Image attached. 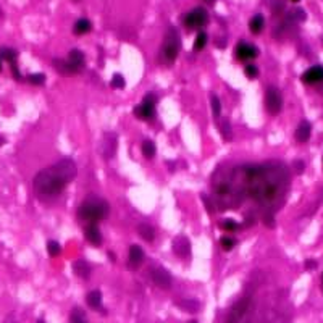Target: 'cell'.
<instances>
[{
    "label": "cell",
    "mask_w": 323,
    "mask_h": 323,
    "mask_svg": "<svg viewBox=\"0 0 323 323\" xmlns=\"http://www.w3.org/2000/svg\"><path fill=\"white\" fill-rule=\"evenodd\" d=\"M265 105H267V110H269L270 115H278L281 112V107H283V97H281V92L275 86H270L269 89H267Z\"/></svg>",
    "instance_id": "cell-8"
},
{
    "label": "cell",
    "mask_w": 323,
    "mask_h": 323,
    "mask_svg": "<svg viewBox=\"0 0 323 323\" xmlns=\"http://www.w3.org/2000/svg\"><path fill=\"white\" fill-rule=\"evenodd\" d=\"M47 249H49V254L52 257H57V256H60V252H61V246L57 241H49V244H47Z\"/></svg>",
    "instance_id": "cell-31"
},
{
    "label": "cell",
    "mask_w": 323,
    "mask_h": 323,
    "mask_svg": "<svg viewBox=\"0 0 323 323\" xmlns=\"http://www.w3.org/2000/svg\"><path fill=\"white\" fill-rule=\"evenodd\" d=\"M205 3H209V5H214L215 3V0H204Z\"/></svg>",
    "instance_id": "cell-37"
},
{
    "label": "cell",
    "mask_w": 323,
    "mask_h": 323,
    "mask_svg": "<svg viewBox=\"0 0 323 323\" xmlns=\"http://www.w3.org/2000/svg\"><path fill=\"white\" fill-rule=\"evenodd\" d=\"M222 136L225 141H231L233 139V133H231V125L230 121H223L222 123Z\"/></svg>",
    "instance_id": "cell-30"
},
{
    "label": "cell",
    "mask_w": 323,
    "mask_h": 323,
    "mask_svg": "<svg viewBox=\"0 0 323 323\" xmlns=\"http://www.w3.org/2000/svg\"><path fill=\"white\" fill-rule=\"evenodd\" d=\"M178 306H180L183 311H188V312H192V314L199 311V302L197 301H183Z\"/></svg>",
    "instance_id": "cell-26"
},
{
    "label": "cell",
    "mask_w": 323,
    "mask_h": 323,
    "mask_svg": "<svg viewBox=\"0 0 323 323\" xmlns=\"http://www.w3.org/2000/svg\"><path fill=\"white\" fill-rule=\"evenodd\" d=\"M311 133H312L311 123H309L307 120H302V121L299 123L298 129H296V139H298L299 142H307L309 137H311Z\"/></svg>",
    "instance_id": "cell-17"
},
{
    "label": "cell",
    "mask_w": 323,
    "mask_h": 323,
    "mask_svg": "<svg viewBox=\"0 0 323 323\" xmlns=\"http://www.w3.org/2000/svg\"><path fill=\"white\" fill-rule=\"evenodd\" d=\"M173 252L176 254L178 257H188L191 254V243L186 236H178L173 239Z\"/></svg>",
    "instance_id": "cell-14"
},
{
    "label": "cell",
    "mask_w": 323,
    "mask_h": 323,
    "mask_svg": "<svg viewBox=\"0 0 323 323\" xmlns=\"http://www.w3.org/2000/svg\"><path fill=\"white\" fill-rule=\"evenodd\" d=\"M134 115L141 120H152L155 116V97L152 94H147L144 97L142 104L134 108Z\"/></svg>",
    "instance_id": "cell-9"
},
{
    "label": "cell",
    "mask_w": 323,
    "mask_h": 323,
    "mask_svg": "<svg viewBox=\"0 0 323 323\" xmlns=\"http://www.w3.org/2000/svg\"><path fill=\"white\" fill-rule=\"evenodd\" d=\"M86 302H87V306L94 309V311H100L102 309V293L100 291H91L87 294V298H86Z\"/></svg>",
    "instance_id": "cell-18"
},
{
    "label": "cell",
    "mask_w": 323,
    "mask_h": 323,
    "mask_svg": "<svg viewBox=\"0 0 323 323\" xmlns=\"http://www.w3.org/2000/svg\"><path fill=\"white\" fill-rule=\"evenodd\" d=\"M125 78L121 76L120 73H116V74H113V78H112V86L115 87V89H123L125 87Z\"/></svg>",
    "instance_id": "cell-33"
},
{
    "label": "cell",
    "mask_w": 323,
    "mask_h": 323,
    "mask_svg": "<svg viewBox=\"0 0 323 323\" xmlns=\"http://www.w3.org/2000/svg\"><path fill=\"white\" fill-rule=\"evenodd\" d=\"M220 244H222L225 251H231L233 247L236 246V239H233L231 236H223L222 239H220Z\"/></svg>",
    "instance_id": "cell-29"
},
{
    "label": "cell",
    "mask_w": 323,
    "mask_h": 323,
    "mask_svg": "<svg viewBox=\"0 0 323 323\" xmlns=\"http://www.w3.org/2000/svg\"><path fill=\"white\" fill-rule=\"evenodd\" d=\"M37 323H45L44 320H37Z\"/></svg>",
    "instance_id": "cell-40"
},
{
    "label": "cell",
    "mask_w": 323,
    "mask_h": 323,
    "mask_svg": "<svg viewBox=\"0 0 323 323\" xmlns=\"http://www.w3.org/2000/svg\"><path fill=\"white\" fill-rule=\"evenodd\" d=\"M27 81L34 86H42L45 82V76L42 73H34V74H29V76H27Z\"/></svg>",
    "instance_id": "cell-28"
},
{
    "label": "cell",
    "mask_w": 323,
    "mask_h": 323,
    "mask_svg": "<svg viewBox=\"0 0 323 323\" xmlns=\"http://www.w3.org/2000/svg\"><path fill=\"white\" fill-rule=\"evenodd\" d=\"M100 152L107 160L110 159V157L115 155V152H116V136L113 133H107L104 136V139H102V144H100Z\"/></svg>",
    "instance_id": "cell-11"
},
{
    "label": "cell",
    "mask_w": 323,
    "mask_h": 323,
    "mask_svg": "<svg viewBox=\"0 0 323 323\" xmlns=\"http://www.w3.org/2000/svg\"><path fill=\"white\" fill-rule=\"evenodd\" d=\"M147 275H149V278L154 281V285L162 288V290H170L171 283H173V278H171L168 270H165L163 267H159V265L149 267Z\"/></svg>",
    "instance_id": "cell-7"
},
{
    "label": "cell",
    "mask_w": 323,
    "mask_h": 323,
    "mask_svg": "<svg viewBox=\"0 0 323 323\" xmlns=\"http://www.w3.org/2000/svg\"><path fill=\"white\" fill-rule=\"evenodd\" d=\"M157 149H155V144L152 141H144L142 142V155L146 157V159H152L155 155Z\"/></svg>",
    "instance_id": "cell-24"
},
{
    "label": "cell",
    "mask_w": 323,
    "mask_h": 323,
    "mask_svg": "<svg viewBox=\"0 0 323 323\" xmlns=\"http://www.w3.org/2000/svg\"><path fill=\"white\" fill-rule=\"evenodd\" d=\"M78 173L76 163L71 159H61L60 162L53 163L52 167L40 170L34 176L32 186L36 192L42 197L57 196L66 188V184L74 180Z\"/></svg>",
    "instance_id": "cell-2"
},
{
    "label": "cell",
    "mask_w": 323,
    "mask_h": 323,
    "mask_svg": "<svg viewBox=\"0 0 323 323\" xmlns=\"http://www.w3.org/2000/svg\"><path fill=\"white\" fill-rule=\"evenodd\" d=\"M315 264H314V260H307V269H312Z\"/></svg>",
    "instance_id": "cell-36"
},
{
    "label": "cell",
    "mask_w": 323,
    "mask_h": 323,
    "mask_svg": "<svg viewBox=\"0 0 323 323\" xmlns=\"http://www.w3.org/2000/svg\"><path fill=\"white\" fill-rule=\"evenodd\" d=\"M301 79L304 84H319V82H323V66L320 65L311 66L304 74H302Z\"/></svg>",
    "instance_id": "cell-12"
},
{
    "label": "cell",
    "mask_w": 323,
    "mask_h": 323,
    "mask_svg": "<svg viewBox=\"0 0 323 323\" xmlns=\"http://www.w3.org/2000/svg\"><path fill=\"white\" fill-rule=\"evenodd\" d=\"M108 212H110V207L104 199L91 196V197H87L86 201L81 202L79 209H78V217L87 223H97L100 220L107 218Z\"/></svg>",
    "instance_id": "cell-4"
},
{
    "label": "cell",
    "mask_w": 323,
    "mask_h": 323,
    "mask_svg": "<svg viewBox=\"0 0 323 323\" xmlns=\"http://www.w3.org/2000/svg\"><path fill=\"white\" fill-rule=\"evenodd\" d=\"M244 73H246V76L247 78H257L259 76V68L256 65H246L244 68Z\"/></svg>",
    "instance_id": "cell-34"
},
{
    "label": "cell",
    "mask_w": 323,
    "mask_h": 323,
    "mask_svg": "<svg viewBox=\"0 0 323 323\" xmlns=\"http://www.w3.org/2000/svg\"><path fill=\"white\" fill-rule=\"evenodd\" d=\"M212 189L220 207H230L238 202V196L244 192L239 170L217 171L212 180Z\"/></svg>",
    "instance_id": "cell-3"
},
{
    "label": "cell",
    "mask_w": 323,
    "mask_h": 323,
    "mask_svg": "<svg viewBox=\"0 0 323 323\" xmlns=\"http://www.w3.org/2000/svg\"><path fill=\"white\" fill-rule=\"evenodd\" d=\"M16 58H18V52L13 50V49H8V47H2L0 49V60H5L8 61L10 66H18L16 65Z\"/></svg>",
    "instance_id": "cell-19"
},
{
    "label": "cell",
    "mask_w": 323,
    "mask_h": 323,
    "mask_svg": "<svg viewBox=\"0 0 323 323\" xmlns=\"http://www.w3.org/2000/svg\"><path fill=\"white\" fill-rule=\"evenodd\" d=\"M293 2H299V0H293Z\"/></svg>",
    "instance_id": "cell-44"
},
{
    "label": "cell",
    "mask_w": 323,
    "mask_h": 323,
    "mask_svg": "<svg viewBox=\"0 0 323 323\" xmlns=\"http://www.w3.org/2000/svg\"><path fill=\"white\" fill-rule=\"evenodd\" d=\"M2 144H3V139H2V137H0V146H2Z\"/></svg>",
    "instance_id": "cell-39"
},
{
    "label": "cell",
    "mask_w": 323,
    "mask_h": 323,
    "mask_svg": "<svg viewBox=\"0 0 323 323\" xmlns=\"http://www.w3.org/2000/svg\"><path fill=\"white\" fill-rule=\"evenodd\" d=\"M86 239L92 246H100L102 244V233H100L99 226L95 223H89L86 226Z\"/></svg>",
    "instance_id": "cell-16"
},
{
    "label": "cell",
    "mask_w": 323,
    "mask_h": 323,
    "mask_svg": "<svg viewBox=\"0 0 323 323\" xmlns=\"http://www.w3.org/2000/svg\"><path fill=\"white\" fill-rule=\"evenodd\" d=\"M144 262V251L139 246H131L129 247V256H128V267L131 270L139 269L141 264Z\"/></svg>",
    "instance_id": "cell-15"
},
{
    "label": "cell",
    "mask_w": 323,
    "mask_h": 323,
    "mask_svg": "<svg viewBox=\"0 0 323 323\" xmlns=\"http://www.w3.org/2000/svg\"><path fill=\"white\" fill-rule=\"evenodd\" d=\"M191 323H197V322H196V320H192V322H191Z\"/></svg>",
    "instance_id": "cell-43"
},
{
    "label": "cell",
    "mask_w": 323,
    "mask_h": 323,
    "mask_svg": "<svg viewBox=\"0 0 323 323\" xmlns=\"http://www.w3.org/2000/svg\"><path fill=\"white\" fill-rule=\"evenodd\" d=\"M71 323H87V322H86V317L79 311H74L71 314Z\"/></svg>",
    "instance_id": "cell-35"
},
{
    "label": "cell",
    "mask_w": 323,
    "mask_h": 323,
    "mask_svg": "<svg viewBox=\"0 0 323 323\" xmlns=\"http://www.w3.org/2000/svg\"><path fill=\"white\" fill-rule=\"evenodd\" d=\"M181 49V37L175 27H168V31L165 32V39H163V45H162V60L165 63H173L176 60L178 53Z\"/></svg>",
    "instance_id": "cell-5"
},
{
    "label": "cell",
    "mask_w": 323,
    "mask_h": 323,
    "mask_svg": "<svg viewBox=\"0 0 323 323\" xmlns=\"http://www.w3.org/2000/svg\"><path fill=\"white\" fill-rule=\"evenodd\" d=\"M91 29H92V24L86 18L78 19V21L74 23V26H73V31H74V34H78V36H84V34H87Z\"/></svg>",
    "instance_id": "cell-21"
},
{
    "label": "cell",
    "mask_w": 323,
    "mask_h": 323,
    "mask_svg": "<svg viewBox=\"0 0 323 323\" xmlns=\"http://www.w3.org/2000/svg\"><path fill=\"white\" fill-rule=\"evenodd\" d=\"M2 16H3V13H2V10H0V18H2Z\"/></svg>",
    "instance_id": "cell-41"
},
{
    "label": "cell",
    "mask_w": 323,
    "mask_h": 323,
    "mask_svg": "<svg viewBox=\"0 0 323 323\" xmlns=\"http://www.w3.org/2000/svg\"><path fill=\"white\" fill-rule=\"evenodd\" d=\"M264 26H265V19L262 15H256V16H252L251 18V21H249V29L252 34H259V32H262L264 29Z\"/></svg>",
    "instance_id": "cell-23"
},
{
    "label": "cell",
    "mask_w": 323,
    "mask_h": 323,
    "mask_svg": "<svg viewBox=\"0 0 323 323\" xmlns=\"http://www.w3.org/2000/svg\"><path fill=\"white\" fill-rule=\"evenodd\" d=\"M322 291H323V273H322Z\"/></svg>",
    "instance_id": "cell-38"
},
{
    "label": "cell",
    "mask_w": 323,
    "mask_h": 323,
    "mask_svg": "<svg viewBox=\"0 0 323 323\" xmlns=\"http://www.w3.org/2000/svg\"><path fill=\"white\" fill-rule=\"evenodd\" d=\"M137 233H139V236L144 239V241H149V243L154 241V238H155V231L149 223L137 225Z\"/></svg>",
    "instance_id": "cell-20"
},
{
    "label": "cell",
    "mask_w": 323,
    "mask_h": 323,
    "mask_svg": "<svg viewBox=\"0 0 323 323\" xmlns=\"http://www.w3.org/2000/svg\"><path fill=\"white\" fill-rule=\"evenodd\" d=\"M66 63L70 65L73 74H76L82 70L84 66V53L78 49H73L70 53H68V58H66Z\"/></svg>",
    "instance_id": "cell-13"
},
{
    "label": "cell",
    "mask_w": 323,
    "mask_h": 323,
    "mask_svg": "<svg viewBox=\"0 0 323 323\" xmlns=\"http://www.w3.org/2000/svg\"><path fill=\"white\" fill-rule=\"evenodd\" d=\"M0 71H2V61H0Z\"/></svg>",
    "instance_id": "cell-42"
},
{
    "label": "cell",
    "mask_w": 323,
    "mask_h": 323,
    "mask_svg": "<svg viewBox=\"0 0 323 323\" xmlns=\"http://www.w3.org/2000/svg\"><path fill=\"white\" fill-rule=\"evenodd\" d=\"M222 228L225 231H236L239 228V225L235 222V220H231V218H226L222 222Z\"/></svg>",
    "instance_id": "cell-32"
},
{
    "label": "cell",
    "mask_w": 323,
    "mask_h": 323,
    "mask_svg": "<svg viewBox=\"0 0 323 323\" xmlns=\"http://www.w3.org/2000/svg\"><path fill=\"white\" fill-rule=\"evenodd\" d=\"M239 173L246 194L265 207H277L290 188V171L283 163L246 165Z\"/></svg>",
    "instance_id": "cell-1"
},
{
    "label": "cell",
    "mask_w": 323,
    "mask_h": 323,
    "mask_svg": "<svg viewBox=\"0 0 323 323\" xmlns=\"http://www.w3.org/2000/svg\"><path fill=\"white\" fill-rule=\"evenodd\" d=\"M207 23H209V13L205 11L204 8H201V6L192 8L183 18V24H184V27H186L188 31L201 29V27H204Z\"/></svg>",
    "instance_id": "cell-6"
},
{
    "label": "cell",
    "mask_w": 323,
    "mask_h": 323,
    "mask_svg": "<svg viewBox=\"0 0 323 323\" xmlns=\"http://www.w3.org/2000/svg\"><path fill=\"white\" fill-rule=\"evenodd\" d=\"M235 55H236V58L241 60V61L252 60V58H256L257 55H259V49H257L256 45H252V44L239 42L236 45V49H235Z\"/></svg>",
    "instance_id": "cell-10"
},
{
    "label": "cell",
    "mask_w": 323,
    "mask_h": 323,
    "mask_svg": "<svg viewBox=\"0 0 323 323\" xmlns=\"http://www.w3.org/2000/svg\"><path fill=\"white\" fill-rule=\"evenodd\" d=\"M74 273H76L79 278L87 280L89 275H91V267H89L86 260H78V262H74Z\"/></svg>",
    "instance_id": "cell-22"
},
{
    "label": "cell",
    "mask_w": 323,
    "mask_h": 323,
    "mask_svg": "<svg viewBox=\"0 0 323 323\" xmlns=\"http://www.w3.org/2000/svg\"><path fill=\"white\" fill-rule=\"evenodd\" d=\"M207 40H209L207 34H205L204 31L199 32V34H197V37H196V40H194V50H196V52L202 50L204 47L207 45Z\"/></svg>",
    "instance_id": "cell-25"
},
{
    "label": "cell",
    "mask_w": 323,
    "mask_h": 323,
    "mask_svg": "<svg viewBox=\"0 0 323 323\" xmlns=\"http://www.w3.org/2000/svg\"><path fill=\"white\" fill-rule=\"evenodd\" d=\"M210 105H212V112H214L215 116H220V113H222V102H220L218 99V95H212L210 97Z\"/></svg>",
    "instance_id": "cell-27"
}]
</instances>
